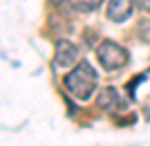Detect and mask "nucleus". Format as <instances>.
I'll return each instance as SVG.
<instances>
[{"instance_id":"f03ea898","label":"nucleus","mask_w":150,"mask_h":146,"mask_svg":"<svg viewBox=\"0 0 150 146\" xmlns=\"http://www.w3.org/2000/svg\"><path fill=\"white\" fill-rule=\"evenodd\" d=\"M96 58L99 63L105 68V70H121L125 63H128V50L121 47L119 43L114 41H103V43L96 47Z\"/></svg>"},{"instance_id":"0eeeda50","label":"nucleus","mask_w":150,"mask_h":146,"mask_svg":"<svg viewBox=\"0 0 150 146\" xmlns=\"http://www.w3.org/2000/svg\"><path fill=\"white\" fill-rule=\"evenodd\" d=\"M134 2H137L139 9H144V11H148V14H150V0H134Z\"/></svg>"},{"instance_id":"39448f33","label":"nucleus","mask_w":150,"mask_h":146,"mask_svg":"<svg viewBox=\"0 0 150 146\" xmlns=\"http://www.w3.org/2000/svg\"><path fill=\"white\" fill-rule=\"evenodd\" d=\"M117 106H121L119 90H117V88H103V90H99L96 108H101V110H114Z\"/></svg>"},{"instance_id":"423d86ee","label":"nucleus","mask_w":150,"mask_h":146,"mask_svg":"<svg viewBox=\"0 0 150 146\" xmlns=\"http://www.w3.org/2000/svg\"><path fill=\"white\" fill-rule=\"evenodd\" d=\"M67 2L74 9H79V11H94L103 0H67Z\"/></svg>"},{"instance_id":"7ed1b4c3","label":"nucleus","mask_w":150,"mask_h":146,"mask_svg":"<svg viewBox=\"0 0 150 146\" xmlns=\"http://www.w3.org/2000/svg\"><path fill=\"white\" fill-rule=\"evenodd\" d=\"M54 61H56L58 68H69L79 61V47L69 41H58L56 43V54H54Z\"/></svg>"},{"instance_id":"20e7f679","label":"nucleus","mask_w":150,"mask_h":146,"mask_svg":"<svg viewBox=\"0 0 150 146\" xmlns=\"http://www.w3.org/2000/svg\"><path fill=\"white\" fill-rule=\"evenodd\" d=\"M132 14V0H110L108 5V18L114 23H123Z\"/></svg>"},{"instance_id":"f257e3e1","label":"nucleus","mask_w":150,"mask_h":146,"mask_svg":"<svg viewBox=\"0 0 150 146\" xmlns=\"http://www.w3.org/2000/svg\"><path fill=\"white\" fill-rule=\"evenodd\" d=\"M63 83H65L67 92L74 97V99L88 101L90 97L94 95V90H96L99 74H96V70H94L88 61H81V63L74 65V70L69 72V74H65Z\"/></svg>"}]
</instances>
